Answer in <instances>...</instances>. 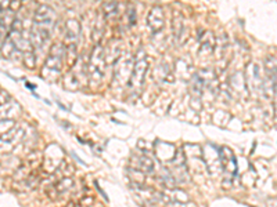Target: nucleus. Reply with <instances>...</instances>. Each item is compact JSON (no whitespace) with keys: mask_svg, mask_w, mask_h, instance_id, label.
<instances>
[{"mask_svg":"<svg viewBox=\"0 0 277 207\" xmlns=\"http://www.w3.org/2000/svg\"><path fill=\"white\" fill-rule=\"evenodd\" d=\"M147 66H148V61H147L146 51L140 48V51H137L136 61L132 68L131 79L128 82V90L131 96H139L144 83V76H146Z\"/></svg>","mask_w":277,"mask_h":207,"instance_id":"f257e3e1","label":"nucleus"},{"mask_svg":"<svg viewBox=\"0 0 277 207\" xmlns=\"http://www.w3.org/2000/svg\"><path fill=\"white\" fill-rule=\"evenodd\" d=\"M105 69H107V59H105L104 47L97 44L93 50L92 57L87 64V76H89L90 82L101 83L104 75H105Z\"/></svg>","mask_w":277,"mask_h":207,"instance_id":"f03ea898","label":"nucleus"},{"mask_svg":"<svg viewBox=\"0 0 277 207\" xmlns=\"http://www.w3.org/2000/svg\"><path fill=\"white\" fill-rule=\"evenodd\" d=\"M64 58H66V46H63V44L53 46L51 53L46 61V65H44V71H50V76L47 80H54L60 76Z\"/></svg>","mask_w":277,"mask_h":207,"instance_id":"7ed1b4c3","label":"nucleus"},{"mask_svg":"<svg viewBox=\"0 0 277 207\" xmlns=\"http://www.w3.org/2000/svg\"><path fill=\"white\" fill-rule=\"evenodd\" d=\"M131 169L140 171L143 174L152 173L154 171V162L147 155H135L131 159Z\"/></svg>","mask_w":277,"mask_h":207,"instance_id":"20e7f679","label":"nucleus"},{"mask_svg":"<svg viewBox=\"0 0 277 207\" xmlns=\"http://www.w3.org/2000/svg\"><path fill=\"white\" fill-rule=\"evenodd\" d=\"M147 24H148V28L151 29L152 32H158L161 31L163 27V11L161 7L158 6H154L150 13H148V17H147Z\"/></svg>","mask_w":277,"mask_h":207,"instance_id":"39448f33","label":"nucleus"},{"mask_svg":"<svg viewBox=\"0 0 277 207\" xmlns=\"http://www.w3.org/2000/svg\"><path fill=\"white\" fill-rule=\"evenodd\" d=\"M81 35V25L76 20H68L66 24V39L68 44H75Z\"/></svg>","mask_w":277,"mask_h":207,"instance_id":"423d86ee","label":"nucleus"},{"mask_svg":"<svg viewBox=\"0 0 277 207\" xmlns=\"http://www.w3.org/2000/svg\"><path fill=\"white\" fill-rule=\"evenodd\" d=\"M104 16L105 17H117L118 16V5L117 3H104L103 5Z\"/></svg>","mask_w":277,"mask_h":207,"instance_id":"0eeeda50","label":"nucleus"},{"mask_svg":"<svg viewBox=\"0 0 277 207\" xmlns=\"http://www.w3.org/2000/svg\"><path fill=\"white\" fill-rule=\"evenodd\" d=\"M172 28H174L175 37H179L183 33V17L176 14L174 18V25H172Z\"/></svg>","mask_w":277,"mask_h":207,"instance_id":"6e6552de","label":"nucleus"}]
</instances>
